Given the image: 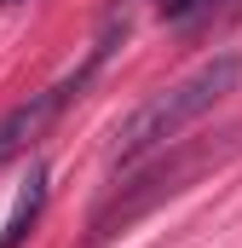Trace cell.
<instances>
[{"label":"cell","mask_w":242,"mask_h":248,"mask_svg":"<svg viewBox=\"0 0 242 248\" xmlns=\"http://www.w3.org/2000/svg\"><path fill=\"white\" fill-rule=\"evenodd\" d=\"M242 87V52H225V58H208L202 69H190L184 81L173 87H162L156 98H144L127 122L116 127V144H110V162L116 168H133V162H144L150 150H162V144H173L190 122H202L225 93H237Z\"/></svg>","instance_id":"obj_1"},{"label":"cell","mask_w":242,"mask_h":248,"mask_svg":"<svg viewBox=\"0 0 242 248\" xmlns=\"http://www.w3.org/2000/svg\"><path fill=\"white\" fill-rule=\"evenodd\" d=\"M179 144H184V139H179ZM237 144H242V127L225 139V144H184V150H179V162H162V168H150L138 185H121L116 196H110V202L92 214V237H110L116 225L138 219V214H144V208H156L162 196L184 190L196 173H202V168H208V162H213V156H225V150H237Z\"/></svg>","instance_id":"obj_2"},{"label":"cell","mask_w":242,"mask_h":248,"mask_svg":"<svg viewBox=\"0 0 242 248\" xmlns=\"http://www.w3.org/2000/svg\"><path fill=\"white\" fill-rule=\"evenodd\" d=\"M104 52H110V46H98V52L81 63L75 75H63L58 87H46V93H29V98H23L17 110H6V116H0V162H12L17 150H29V144H35V139H41L46 127L58 122V116H63V104H69V98H75V93L87 87V75L98 69V58H104Z\"/></svg>","instance_id":"obj_3"},{"label":"cell","mask_w":242,"mask_h":248,"mask_svg":"<svg viewBox=\"0 0 242 248\" xmlns=\"http://www.w3.org/2000/svg\"><path fill=\"white\" fill-rule=\"evenodd\" d=\"M41 208H46V168H35V173H29V185L17 190V208H12V214H6V225H0V248H23V243H29V231H35Z\"/></svg>","instance_id":"obj_4"},{"label":"cell","mask_w":242,"mask_h":248,"mask_svg":"<svg viewBox=\"0 0 242 248\" xmlns=\"http://www.w3.org/2000/svg\"><path fill=\"white\" fill-rule=\"evenodd\" d=\"M196 6H202V0H156V12H162V17H190Z\"/></svg>","instance_id":"obj_5"},{"label":"cell","mask_w":242,"mask_h":248,"mask_svg":"<svg viewBox=\"0 0 242 248\" xmlns=\"http://www.w3.org/2000/svg\"><path fill=\"white\" fill-rule=\"evenodd\" d=\"M0 6H23V0H0Z\"/></svg>","instance_id":"obj_6"},{"label":"cell","mask_w":242,"mask_h":248,"mask_svg":"<svg viewBox=\"0 0 242 248\" xmlns=\"http://www.w3.org/2000/svg\"><path fill=\"white\" fill-rule=\"evenodd\" d=\"M202 6H213V0H202Z\"/></svg>","instance_id":"obj_7"}]
</instances>
